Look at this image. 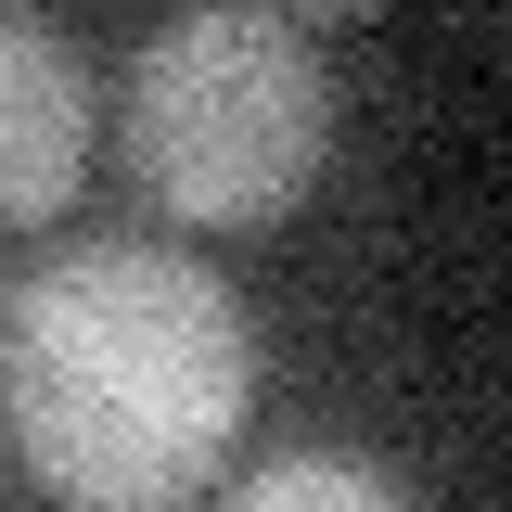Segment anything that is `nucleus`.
Listing matches in <instances>:
<instances>
[{"label": "nucleus", "instance_id": "1", "mask_svg": "<svg viewBox=\"0 0 512 512\" xmlns=\"http://www.w3.org/2000/svg\"><path fill=\"white\" fill-rule=\"evenodd\" d=\"M0 410L64 512H180L256 410V320L180 244H77L13 282Z\"/></svg>", "mask_w": 512, "mask_h": 512}, {"label": "nucleus", "instance_id": "2", "mask_svg": "<svg viewBox=\"0 0 512 512\" xmlns=\"http://www.w3.org/2000/svg\"><path fill=\"white\" fill-rule=\"evenodd\" d=\"M320 141H333V64L269 0L180 13L128 64V167L192 231H269L320 180Z\"/></svg>", "mask_w": 512, "mask_h": 512}, {"label": "nucleus", "instance_id": "3", "mask_svg": "<svg viewBox=\"0 0 512 512\" xmlns=\"http://www.w3.org/2000/svg\"><path fill=\"white\" fill-rule=\"evenodd\" d=\"M90 167V64L39 13H0V231L52 218Z\"/></svg>", "mask_w": 512, "mask_h": 512}, {"label": "nucleus", "instance_id": "4", "mask_svg": "<svg viewBox=\"0 0 512 512\" xmlns=\"http://www.w3.org/2000/svg\"><path fill=\"white\" fill-rule=\"evenodd\" d=\"M231 512H410V487L384 461H359V448H282V461L244 474Z\"/></svg>", "mask_w": 512, "mask_h": 512}]
</instances>
